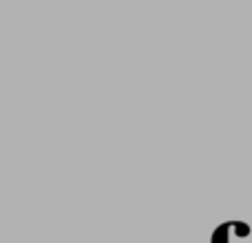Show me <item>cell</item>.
Masks as SVG:
<instances>
[{
    "instance_id": "obj_1",
    "label": "cell",
    "mask_w": 252,
    "mask_h": 243,
    "mask_svg": "<svg viewBox=\"0 0 252 243\" xmlns=\"http://www.w3.org/2000/svg\"><path fill=\"white\" fill-rule=\"evenodd\" d=\"M248 235H250L248 223H244V221H226V223H221V226L215 228L210 243H232L235 237L246 239Z\"/></svg>"
}]
</instances>
